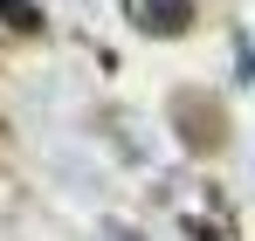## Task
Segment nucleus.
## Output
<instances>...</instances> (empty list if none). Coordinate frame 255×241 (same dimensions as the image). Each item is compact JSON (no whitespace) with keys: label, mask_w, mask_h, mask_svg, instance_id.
Wrapping results in <instances>:
<instances>
[{"label":"nucleus","mask_w":255,"mask_h":241,"mask_svg":"<svg viewBox=\"0 0 255 241\" xmlns=\"http://www.w3.org/2000/svg\"><path fill=\"white\" fill-rule=\"evenodd\" d=\"M131 21L145 35H179L193 21V0H131Z\"/></svg>","instance_id":"1"},{"label":"nucleus","mask_w":255,"mask_h":241,"mask_svg":"<svg viewBox=\"0 0 255 241\" xmlns=\"http://www.w3.org/2000/svg\"><path fill=\"white\" fill-rule=\"evenodd\" d=\"M0 35H42V7L35 0H0Z\"/></svg>","instance_id":"2"}]
</instances>
